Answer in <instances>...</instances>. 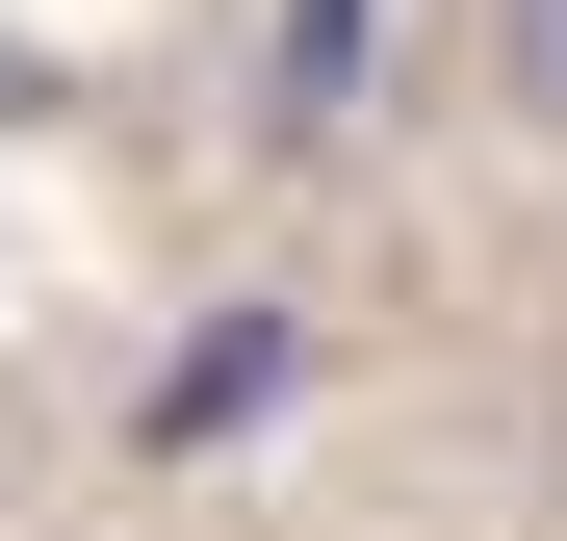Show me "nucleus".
Wrapping results in <instances>:
<instances>
[{"label": "nucleus", "instance_id": "1", "mask_svg": "<svg viewBox=\"0 0 567 541\" xmlns=\"http://www.w3.org/2000/svg\"><path fill=\"white\" fill-rule=\"evenodd\" d=\"M361 52H388V0H284V52H258V129H336V104H361Z\"/></svg>", "mask_w": 567, "mask_h": 541}, {"label": "nucleus", "instance_id": "2", "mask_svg": "<svg viewBox=\"0 0 567 541\" xmlns=\"http://www.w3.org/2000/svg\"><path fill=\"white\" fill-rule=\"evenodd\" d=\"M491 52H516V104L567 129V0H491Z\"/></svg>", "mask_w": 567, "mask_h": 541}]
</instances>
